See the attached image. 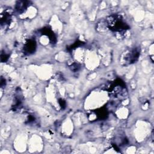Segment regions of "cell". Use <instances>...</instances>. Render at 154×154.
I'll use <instances>...</instances> for the list:
<instances>
[{
  "mask_svg": "<svg viewBox=\"0 0 154 154\" xmlns=\"http://www.w3.org/2000/svg\"><path fill=\"white\" fill-rule=\"evenodd\" d=\"M108 28L113 31H123L129 28L128 25L123 21L122 16L117 14L109 16L106 20Z\"/></svg>",
  "mask_w": 154,
  "mask_h": 154,
  "instance_id": "obj_1",
  "label": "cell"
},
{
  "mask_svg": "<svg viewBox=\"0 0 154 154\" xmlns=\"http://www.w3.org/2000/svg\"><path fill=\"white\" fill-rule=\"evenodd\" d=\"M36 48V42L33 39H28L26 41L23 46V52L27 54L33 53Z\"/></svg>",
  "mask_w": 154,
  "mask_h": 154,
  "instance_id": "obj_2",
  "label": "cell"
},
{
  "mask_svg": "<svg viewBox=\"0 0 154 154\" xmlns=\"http://www.w3.org/2000/svg\"><path fill=\"white\" fill-rule=\"evenodd\" d=\"M140 55L139 51L137 49H134L129 52L125 58L126 61L129 63V64L131 63H135L138 58Z\"/></svg>",
  "mask_w": 154,
  "mask_h": 154,
  "instance_id": "obj_3",
  "label": "cell"
},
{
  "mask_svg": "<svg viewBox=\"0 0 154 154\" xmlns=\"http://www.w3.org/2000/svg\"><path fill=\"white\" fill-rule=\"evenodd\" d=\"M30 2L27 1H19L16 2L15 9L19 13H23L29 5Z\"/></svg>",
  "mask_w": 154,
  "mask_h": 154,
  "instance_id": "obj_4",
  "label": "cell"
},
{
  "mask_svg": "<svg viewBox=\"0 0 154 154\" xmlns=\"http://www.w3.org/2000/svg\"><path fill=\"white\" fill-rule=\"evenodd\" d=\"M11 16L8 13L5 12L1 15V25H7L10 23Z\"/></svg>",
  "mask_w": 154,
  "mask_h": 154,
  "instance_id": "obj_5",
  "label": "cell"
},
{
  "mask_svg": "<svg viewBox=\"0 0 154 154\" xmlns=\"http://www.w3.org/2000/svg\"><path fill=\"white\" fill-rule=\"evenodd\" d=\"M42 34L48 36L51 41L52 42V43H54V42L56 40V37L55 36V34L52 32V31L51 29H49L48 28H45L42 29Z\"/></svg>",
  "mask_w": 154,
  "mask_h": 154,
  "instance_id": "obj_6",
  "label": "cell"
},
{
  "mask_svg": "<svg viewBox=\"0 0 154 154\" xmlns=\"http://www.w3.org/2000/svg\"><path fill=\"white\" fill-rule=\"evenodd\" d=\"M96 114L97 116V117L99 120H103L105 119L108 116V111L106 108H102L99 109V110L96 111Z\"/></svg>",
  "mask_w": 154,
  "mask_h": 154,
  "instance_id": "obj_7",
  "label": "cell"
},
{
  "mask_svg": "<svg viewBox=\"0 0 154 154\" xmlns=\"http://www.w3.org/2000/svg\"><path fill=\"white\" fill-rule=\"evenodd\" d=\"M70 68L72 70L75 72V71H77L79 69V66L78 64H76V63H74V64L71 65Z\"/></svg>",
  "mask_w": 154,
  "mask_h": 154,
  "instance_id": "obj_8",
  "label": "cell"
},
{
  "mask_svg": "<svg viewBox=\"0 0 154 154\" xmlns=\"http://www.w3.org/2000/svg\"><path fill=\"white\" fill-rule=\"evenodd\" d=\"M8 55L5 54H1V60L2 62L4 61H6L8 60Z\"/></svg>",
  "mask_w": 154,
  "mask_h": 154,
  "instance_id": "obj_9",
  "label": "cell"
},
{
  "mask_svg": "<svg viewBox=\"0 0 154 154\" xmlns=\"http://www.w3.org/2000/svg\"><path fill=\"white\" fill-rule=\"evenodd\" d=\"M59 103H60V105L62 108L65 107L66 103H65V102H64V100H63V99H60L59 100Z\"/></svg>",
  "mask_w": 154,
  "mask_h": 154,
  "instance_id": "obj_10",
  "label": "cell"
},
{
  "mask_svg": "<svg viewBox=\"0 0 154 154\" xmlns=\"http://www.w3.org/2000/svg\"><path fill=\"white\" fill-rule=\"evenodd\" d=\"M5 82V80L2 79V78H1V87H2L4 85H5V82Z\"/></svg>",
  "mask_w": 154,
  "mask_h": 154,
  "instance_id": "obj_11",
  "label": "cell"
}]
</instances>
